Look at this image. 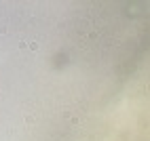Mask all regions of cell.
<instances>
[{
  "mask_svg": "<svg viewBox=\"0 0 150 141\" xmlns=\"http://www.w3.org/2000/svg\"><path fill=\"white\" fill-rule=\"evenodd\" d=\"M28 48H30V51H38V42H36V40L28 42Z\"/></svg>",
  "mask_w": 150,
  "mask_h": 141,
  "instance_id": "cell-1",
  "label": "cell"
}]
</instances>
